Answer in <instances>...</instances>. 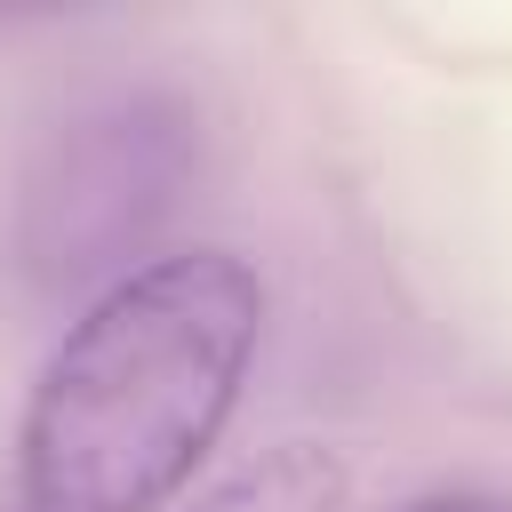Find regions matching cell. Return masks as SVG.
Returning a JSON list of instances; mask_svg holds the SVG:
<instances>
[{
	"mask_svg": "<svg viewBox=\"0 0 512 512\" xmlns=\"http://www.w3.org/2000/svg\"><path fill=\"white\" fill-rule=\"evenodd\" d=\"M264 280L232 248H176L112 280L48 352L24 432V512H160L240 408Z\"/></svg>",
	"mask_w": 512,
	"mask_h": 512,
	"instance_id": "6da1fadb",
	"label": "cell"
},
{
	"mask_svg": "<svg viewBox=\"0 0 512 512\" xmlns=\"http://www.w3.org/2000/svg\"><path fill=\"white\" fill-rule=\"evenodd\" d=\"M400 512H512V504L488 488H432V496H408Z\"/></svg>",
	"mask_w": 512,
	"mask_h": 512,
	"instance_id": "277c9868",
	"label": "cell"
},
{
	"mask_svg": "<svg viewBox=\"0 0 512 512\" xmlns=\"http://www.w3.org/2000/svg\"><path fill=\"white\" fill-rule=\"evenodd\" d=\"M200 168V120L168 88H88L72 96L16 168L8 192V264L48 288H112L128 256L176 216Z\"/></svg>",
	"mask_w": 512,
	"mask_h": 512,
	"instance_id": "7a4b0ae2",
	"label": "cell"
},
{
	"mask_svg": "<svg viewBox=\"0 0 512 512\" xmlns=\"http://www.w3.org/2000/svg\"><path fill=\"white\" fill-rule=\"evenodd\" d=\"M192 512H352V472L320 440H280L224 472Z\"/></svg>",
	"mask_w": 512,
	"mask_h": 512,
	"instance_id": "3957f363",
	"label": "cell"
}]
</instances>
